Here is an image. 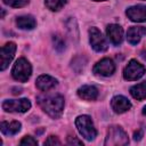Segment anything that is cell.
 Wrapping results in <instances>:
<instances>
[{
  "instance_id": "cell-1",
  "label": "cell",
  "mask_w": 146,
  "mask_h": 146,
  "mask_svg": "<svg viewBox=\"0 0 146 146\" xmlns=\"http://www.w3.org/2000/svg\"><path fill=\"white\" fill-rule=\"evenodd\" d=\"M38 104L49 116H51L52 119H57L62 115L64 110V97L59 94L39 96Z\"/></svg>"
},
{
  "instance_id": "cell-2",
  "label": "cell",
  "mask_w": 146,
  "mask_h": 146,
  "mask_svg": "<svg viewBox=\"0 0 146 146\" xmlns=\"http://www.w3.org/2000/svg\"><path fill=\"white\" fill-rule=\"evenodd\" d=\"M104 144L106 146H123L129 144V138L125 131L119 125H111L107 130Z\"/></svg>"
},
{
  "instance_id": "cell-3",
  "label": "cell",
  "mask_w": 146,
  "mask_h": 146,
  "mask_svg": "<svg viewBox=\"0 0 146 146\" xmlns=\"http://www.w3.org/2000/svg\"><path fill=\"white\" fill-rule=\"evenodd\" d=\"M75 125L80 135L87 140H94L97 136V130L89 115H80L75 119Z\"/></svg>"
},
{
  "instance_id": "cell-4",
  "label": "cell",
  "mask_w": 146,
  "mask_h": 146,
  "mask_svg": "<svg viewBox=\"0 0 146 146\" xmlns=\"http://www.w3.org/2000/svg\"><path fill=\"white\" fill-rule=\"evenodd\" d=\"M32 74V66L30 62L25 58H18L13 66L11 75L15 80L19 82H26Z\"/></svg>"
},
{
  "instance_id": "cell-5",
  "label": "cell",
  "mask_w": 146,
  "mask_h": 146,
  "mask_svg": "<svg viewBox=\"0 0 146 146\" xmlns=\"http://www.w3.org/2000/svg\"><path fill=\"white\" fill-rule=\"evenodd\" d=\"M146 72V68L143 64L137 62L136 59H131L128 65L124 67L123 71V78L128 81H135L140 79Z\"/></svg>"
},
{
  "instance_id": "cell-6",
  "label": "cell",
  "mask_w": 146,
  "mask_h": 146,
  "mask_svg": "<svg viewBox=\"0 0 146 146\" xmlns=\"http://www.w3.org/2000/svg\"><path fill=\"white\" fill-rule=\"evenodd\" d=\"M2 108L6 112L25 113L31 108V102L26 98L22 99H7L2 103Z\"/></svg>"
},
{
  "instance_id": "cell-7",
  "label": "cell",
  "mask_w": 146,
  "mask_h": 146,
  "mask_svg": "<svg viewBox=\"0 0 146 146\" xmlns=\"http://www.w3.org/2000/svg\"><path fill=\"white\" fill-rule=\"evenodd\" d=\"M89 42L95 51L103 52L107 50V42L105 38L103 36L102 32L95 26L89 29Z\"/></svg>"
},
{
  "instance_id": "cell-8",
  "label": "cell",
  "mask_w": 146,
  "mask_h": 146,
  "mask_svg": "<svg viewBox=\"0 0 146 146\" xmlns=\"http://www.w3.org/2000/svg\"><path fill=\"white\" fill-rule=\"evenodd\" d=\"M16 51V43L15 42H7L5 46H2L0 51V70L5 71L9 63L13 60L14 55Z\"/></svg>"
},
{
  "instance_id": "cell-9",
  "label": "cell",
  "mask_w": 146,
  "mask_h": 146,
  "mask_svg": "<svg viewBox=\"0 0 146 146\" xmlns=\"http://www.w3.org/2000/svg\"><path fill=\"white\" fill-rule=\"evenodd\" d=\"M92 72L96 75L110 76L115 72V64L111 58H103L95 64Z\"/></svg>"
},
{
  "instance_id": "cell-10",
  "label": "cell",
  "mask_w": 146,
  "mask_h": 146,
  "mask_svg": "<svg viewBox=\"0 0 146 146\" xmlns=\"http://www.w3.org/2000/svg\"><path fill=\"white\" fill-rule=\"evenodd\" d=\"M125 15L130 21L136 23L146 22V6L145 5L131 6L125 10Z\"/></svg>"
},
{
  "instance_id": "cell-11",
  "label": "cell",
  "mask_w": 146,
  "mask_h": 146,
  "mask_svg": "<svg viewBox=\"0 0 146 146\" xmlns=\"http://www.w3.org/2000/svg\"><path fill=\"white\" fill-rule=\"evenodd\" d=\"M106 34L114 46H119L123 41V29L119 24H110L106 27Z\"/></svg>"
},
{
  "instance_id": "cell-12",
  "label": "cell",
  "mask_w": 146,
  "mask_h": 146,
  "mask_svg": "<svg viewBox=\"0 0 146 146\" xmlns=\"http://www.w3.org/2000/svg\"><path fill=\"white\" fill-rule=\"evenodd\" d=\"M111 106H112V110L115 113L122 114V113H124V112H127V111H129L131 108V103L124 96L117 95V96H114L112 98Z\"/></svg>"
},
{
  "instance_id": "cell-13",
  "label": "cell",
  "mask_w": 146,
  "mask_h": 146,
  "mask_svg": "<svg viewBox=\"0 0 146 146\" xmlns=\"http://www.w3.org/2000/svg\"><path fill=\"white\" fill-rule=\"evenodd\" d=\"M35 86L39 90L41 91H48V90H51L52 88H55L57 86V80L50 75H40L36 81H35Z\"/></svg>"
},
{
  "instance_id": "cell-14",
  "label": "cell",
  "mask_w": 146,
  "mask_h": 146,
  "mask_svg": "<svg viewBox=\"0 0 146 146\" xmlns=\"http://www.w3.org/2000/svg\"><path fill=\"white\" fill-rule=\"evenodd\" d=\"M145 34H146V29L144 26H131L127 32L128 42L130 44H137Z\"/></svg>"
},
{
  "instance_id": "cell-15",
  "label": "cell",
  "mask_w": 146,
  "mask_h": 146,
  "mask_svg": "<svg viewBox=\"0 0 146 146\" xmlns=\"http://www.w3.org/2000/svg\"><path fill=\"white\" fill-rule=\"evenodd\" d=\"M78 96L84 100H95L98 97V90L94 86L84 84L78 89Z\"/></svg>"
},
{
  "instance_id": "cell-16",
  "label": "cell",
  "mask_w": 146,
  "mask_h": 146,
  "mask_svg": "<svg viewBox=\"0 0 146 146\" xmlns=\"http://www.w3.org/2000/svg\"><path fill=\"white\" fill-rule=\"evenodd\" d=\"M16 25L22 30H33L36 26V21L31 15H23L16 18Z\"/></svg>"
},
{
  "instance_id": "cell-17",
  "label": "cell",
  "mask_w": 146,
  "mask_h": 146,
  "mask_svg": "<svg viewBox=\"0 0 146 146\" xmlns=\"http://www.w3.org/2000/svg\"><path fill=\"white\" fill-rule=\"evenodd\" d=\"M21 122L18 121H11V122H7V121H2L1 124H0V128H1V132L3 135H7V136H13V135H16L19 130H21Z\"/></svg>"
},
{
  "instance_id": "cell-18",
  "label": "cell",
  "mask_w": 146,
  "mask_h": 146,
  "mask_svg": "<svg viewBox=\"0 0 146 146\" xmlns=\"http://www.w3.org/2000/svg\"><path fill=\"white\" fill-rule=\"evenodd\" d=\"M130 95L137 99V100H143L146 98V81L138 83L133 87L130 88Z\"/></svg>"
},
{
  "instance_id": "cell-19",
  "label": "cell",
  "mask_w": 146,
  "mask_h": 146,
  "mask_svg": "<svg viewBox=\"0 0 146 146\" xmlns=\"http://www.w3.org/2000/svg\"><path fill=\"white\" fill-rule=\"evenodd\" d=\"M67 0H44L46 7L51 11H58L60 10L65 5Z\"/></svg>"
},
{
  "instance_id": "cell-20",
  "label": "cell",
  "mask_w": 146,
  "mask_h": 146,
  "mask_svg": "<svg viewBox=\"0 0 146 146\" xmlns=\"http://www.w3.org/2000/svg\"><path fill=\"white\" fill-rule=\"evenodd\" d=\"M3 2L7 6H10L14 8H19V7H24L25 5H27L29 0H3Z\"/></svg>"
},
{
  "instance_id": "cell-21",
  "label": "cell",
  "mask_w": 146,
  "mask_h": 146,
  "mask_svg": "<svg viewBox=\"0 0 146 146\" xmlns=\"http://www.w3.org/2000/svg\"><path fill=\"white\" fill-rule=\"evenodd\" d=\"M52 41H54V47H55V49H57L58 51L64 50V48H65V42H64V40H63L59 35H54Z\"/></svg>"
},
{
  "instance_id": "cell-22",
  "label": "cell",
  "mask_w": 146,
  "mask_h": 146,
  "mask_svg": "<svg viewBox=\"0 0 146 146\" xmlns=\"http://www.w3.org/2000/svg\"><path fill=\"white\" fill-rule=\"evenodd\" d=\"M19 144L21 145H27V146H35V145H38V141H36V139H34L31 136H25L19 141Z\"/></svg>"
},
{
  "instance_id": "cell-23",
  "label": "cell",
  "mask_w": 146,
  "mask_h": 146,
  "mask_svg": "<svg viewBox=\"0 0 146 146\" xmlns=\"http://www.w3.org/2000/svg\"><path fill=\"white\" fill-rule=\"evenodd\" d=\"M60 140L56 137V136H49L46 141H44V145H60Z\"/></svg>"
},
{
  "instance_id": "cell-24",
  "label": "cell",
  "mask_w": 146,
  "mask_h": 146,
  "mask_svg": "<svg viewBox=\"0 0 146 146\" xmlns=\"http://www.w3.org/2000/svg\"><path fill=\"white\" fill-rule=\"evenodd\" d=\"M67 144H70V145H83L82 140H79L78 138L72 137V136L67 137Z\"/></svg>"
},
{
  "instance_id": "cell-25",
  "label": "cell",
  "mask_w": 146,
  "mask_h": 146,
  "mask_svg": "<svg viewBox=\"0 0 146 146\" xmlns=\"http://www.w3.org/2000/svg\"><path fill=\"white\" fill-rule=\"evenodd\" d=\"M141 137H143V132H141V130H138V131H136V132L133 133V138H135V140H139Z\"/></svg>"
},
{
  "instance_id": "cell-26",
  "label": "cell",
  "mask_w": 146,
  "mask_h": 146,
  "mask_svg": "<svg viewBox=\"0 0 146 146\" xmlns=\"http://www.w3.org/2000/svg\"><path fill=\"white\" fill-rule=\"evenodd\" d=\"M141 57H143L144 59H146V50H143V51H141Z\"/></svg>"
},
{
  "instance_id": "cell-27",
  "label": "cell",
  "mask_w": 146,
  "mask_h": 146,
  "mask_svg": "<svg viewBox=\"0 0 146 146\" xmlns=\"http://www.w3.org/2000/svg\"><path fill=\"white\" fill-rule=\"evenodd\" d=\"M143 114L146 115V106H144V108H143Z\"/></svg>"
},
{
  "instance_id": "cell-28",
  "label": "cell",
  "mask_w": 146,
  "mask_h": 146,
  "mask_svg": "<svg viewBox=\"0 0 146 146\" xmlns=\"http://www.w3.org/2000/svg\"><path fill=\"white\" fill-rule=\"evenodd\" d=\"M94 1H106V0H94Z\"/></svg>"
}]
</instances>
